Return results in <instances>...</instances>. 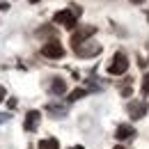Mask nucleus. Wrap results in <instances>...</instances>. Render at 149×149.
I'll return each instance as SVG.
<instances>
[{
    "label": "nucleus",
    "mask_w": 149,
    "mask_h": 149,
    "mask_svg": "<svg viewBox=\"0 0 149 149\" xmlns=\"http://www.w3.org/2000/svg\"><path fill=\"white\" fill-rule=\"evenodd\" d=\"M80 14V9H62V12H55V16H53V21L55 23H60V25H64L67 30H76V16Z\"/></svg>",
    "instance_id": "nucleus-1"
},
{
    "label": "nucleus",
    "mask_w": 149,
    "mask_h": 149,
    "mask_svg": "<svg viewBox=\"0 0 149 149\" xmlns=\"http://www.w3.org/2000/svg\"><path fill=\"white\" fill-rule=\"evenodd\" d=\"M108 71H110L112 76H122L129 71V57L124 55V53H115V57H112V62L108 64Z\"/></svg>",
    "instance_id": "nucleus-2"
},
{
    "label": "nucleus",
    "mask_w": 149,
    "mask_h": 149,
    "mask_svg": "<svg viewBox=\"0 0 149 149\" xmlns=\"http://www.w3.org/2000/svg\"><path fill=\"white\" fill-rule=\"evenodd\" d=\"M41 55H44V57H51V60H60V57H64V48H62V44L53 37L44 48H41Z\"/></svg>",
    "instance_id": "nucleus-3"
},
{
    "label": "nucleus",
    "mask_w": 149,
    "mask_h": 149,
    "mask_svg": "<svg viewBox=\"0 0 149 149\" xmlns=\"http://www.w3.org/2000/svg\"><path fill=\"white\" fill-rule=\"evenodd\" d=\"M94 32H96V28H92V25H85V28H80V30H74V35H71V46H74V48L83 46L85 41H90L87 37H92Z\"/></svg>",
    "instance_id": "nucleus-4"
},
{
    "label": "nucleus",
    "mask_w": 149,
    "mask_h": 149,
    "mask_svg": "<svg viewBox=\"0 0 149 149\" xmlns=\"http://www.w3.org/2000/svg\"><path fill=\"white\" fill-rule=\"evenodd\" d=\"M39 122H41V112H39V110H30V112H28V117H25L23 129L28 131V133H32V131H37Z\"/></svg>",
    "instance_id": "nucleus-5"
},
{
    "label": "nucleus",
    "mask_w": 149,
    "mask_h": 149,
    "mask_svg": "<svg viewBox=\"0 0 149 149\" xmlns=\"http://www.w3.org/2000/svg\"><path fill=\"white\" fill-rule=\"evenodd\" d=\"M129 112H131L133 119H140V117H145V112H147V103H145V101H131Z\"/></svg>",
    "instance_id": "nucleus-6"
},
{
    "label": "nucleus",
    "mask_w": 149,
    "mask_h": 149,
    "mask_svg": "<svg viewBox=\"0 0 149 149\" xmlns=\"http://www.w3.org/2000/svg\"><path fill=\"white\" fill-rule=\"evenodd\" d=\"M133 135H135V129L131 124H119L117 131H115V138L117 140H126V138H133Z\"/></svg>",
    "instance_id": "nucleus-7"
},
{
    "label": "nucleus",
    "mask_w": 149,
    "mask_h": 149,
    "mask_svg": "<svg viewBox=\"0 0 149 149\" xmlns=\"http://www.w3.org/2000/svg\"><path fill=\"white\" fill-rule=\"evenodd\" d=\"M51 92H53V94H64V92H67V83H64L62 78H53V83H51Z\"/></svg>",
    "instance_id": "nucleus-8"
},
{
    "label": "nucleus",
    "mask_w": 149,
    "mask_h": 149,
    "mask_svg": "<svg viewBox=\"0 0 149 149\" xmlns=\"http://www.w3.org/2000/svg\"><path fill=\"white\" fill-rule=\"evenodd\" d=\"M39 149H60V142L55 138H46V140L39 142Z\"/></svg>",
    "instance_id": "nucleus-9"
},
{
    "label": "nucleus",
    "mask_w": 149,
    "mask_h": 149,
    "mask_svg": "<svg viewBox=\"0 0 149 149\" xmlns=\"http://www.w3.org/2000/svg\"><path fill=\"white\" fill-rule=\"evenodd\" d=\"M85 90H74V94H69V101H78V99H83L85 96Z\"/></svg>",
    "instance_id": "nucleus-10"
},
{
    "label": "nucleus",
    "mask_w": 149,
    "mask_h": 149,
    "mask_svg": "<svg viewBox=\"0 0 149 149\" xmlns=\"http://www.w3.org/2000/svg\"><path fill=\"white\" fill-rule=\"evenodd\" d=\"M142 94L145 96L149 94V74H145V78H142Z\"/></svg>",
    "instance_id": "nucleus-11"
},
{
    "label": "nucleus",
    "mask_w": 149,
    "mask_h": 149,
    "mask_svg": "<svg viewBox=\"0 0 149 149\" xmlns=\"http://www.w3.org/2000/svg\"><path fill=\"white\" fill-rule=\"evenodd\" d=\"M5 96H7V92H5V87L0 85V101H5Z\"/></svg>",
    "instance_id": "nucleus-12"
},
{
    "label": "nucleus",
    "mask_w": 149,
    "mask_h": 149,
    "mask_svg": "<svg viewBox=\"0 0 149 149\" xmlns=\"http://www.w3.org/2000/svg\"><path fill=\"white\" fill-rule=\"evenodd\" d=\"M133 2H145V0H133Z\"/></svg>",
    "instance_id": "nucleus-13"
},
{
    "label": "nucleus",
    "mask_w": 149,
    "mask_h": 149,
    "mask_svg": "<svg viewBox=\"0 0 149 149\" xmlns=\"http://www.w3.org/2000/svg\"><path fill=\"white\" fill-rule=\"evenodd\" d=\"M112 149H124V147H112Z\"/></svg>",
    "instance_id": "nucleus-14"
},
{
    "label": "nucleus",
    "mask_w": 149,
    "mask_h": 149,
    "mask_svg": "<svg viewBox=\"0 0 149 149\" xmlns=\"http://www.w3.org/2000/svg\"><path fill=\"white\" fill-rule=\"evenodd\" d=\"M30 2H39V0H30Z\"/></svg>",
    "instance_id": "nucleus-15"
}]
</instances>
